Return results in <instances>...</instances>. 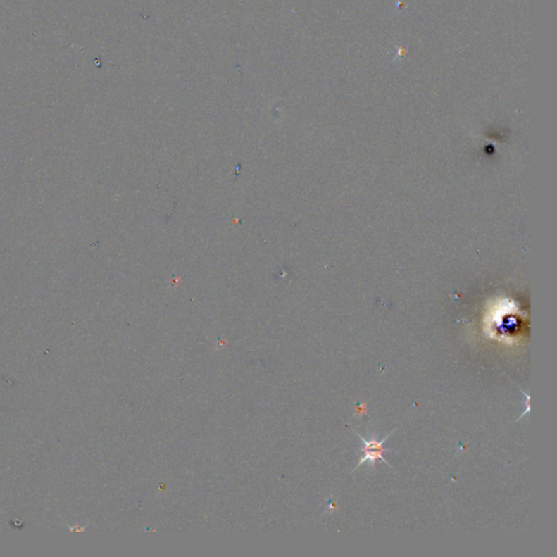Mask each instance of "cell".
Wrapping results in <instances>:
<instances>
[{
  "label": "cell",
  "mask_w": 557,
  "mask_h": 557,
  "mask_svg": "<svg viewBox=\"0 0 557 557\" xmlns=\"http://www.w3.org/2000/svg\"><path fill=\"white\" fill-rule=\"evenodd\" d=\"M354 432L358 435V438L364 443V446L361 447V450L364 455L359 459V463L357 464V466L355 467V470H356L358 467H361V465L364 464V463H370L373 466H375L377 461H381V462L389 465V463L387 462V459L383 457V453H384L385 451H390V449H384V447H383V443H384L387 439L390 438V435L393 434L394 431L391 432L390 434L387 435V437L381 441H377L375 438L371 439V440H366L364 437H361V434H358L356 431L354 430Z\"/></svg>",
  "instance_id": "cell-1"
}]
</instances>
